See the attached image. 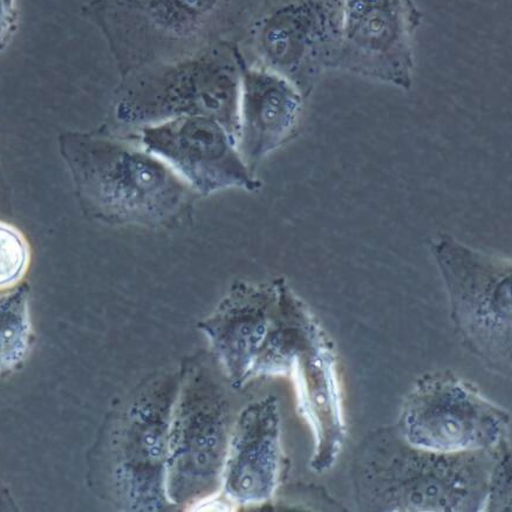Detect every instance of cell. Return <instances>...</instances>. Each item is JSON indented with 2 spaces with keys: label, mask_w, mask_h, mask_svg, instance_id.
<instances>
[{
  "label": "cell",
  "mask_w": 512,
  "mask_h": 512,
  "mask_svg": "<svg viewBox=\"0 0 512 512\" xmlns=\"http://www.w3.org/2000/svg\"><path fill=\"white\" fill-rule=\"evenodd\" d=\"M30 248L22 232L0 222V290L20 282L29 268Z\"/></svg>",
  "instance_id": "cell-17"
},
{
  "label": "cell",
  "mask_w": 512,
  "mask_h": 512,
  "mask_svg": "<svg viewBox=\"0 0 512 512\" xmlns=\"http://www.w3.org/2000/svg\"><path fill=\"white\" fill-rule=\"evenodd\" d=\"M18 29L16 0H0V52L9 46Z\"/></svg>",
  "instance_id": "cell-18"
},
{
  "label": "cell",
  "mask_w": 512,
  "mask_h": 512,
  "mask_svg": "<svg viewBox=\"0 0 512 512\" xmlns=\"http://www.w3.org/2000/svg\"><path fill=\"white\" fill-rule=\"evenodd\" d=\"M508 450L434 453L409 445L397 429H380L357 452V498L367 510L484 511L496 464Z\"/></svg>",
  "instance_id": "cell-1"
},
{
  "label": "cell",
  "mask_w": 512,
  "mask_h": 512,
  "mask_svg": "<svg viewBox=\"0 0 512 512\" xmlns=\"http://www.w3.org/2000/svg\"><path fill=\"white\" fill-rule=\"evenodd\" d=\"M290 373L295 378L300 413L309 423L316 441L312 468L323 473L337 462L346 426L337 358L322 330L297 354Z\"/></svg>",
  "instance_id": "cell-14"
},
{
  "label": "cell",
  "mask_w": 512,
  "mask_h": 512,
  "mask_svg": "<svg viewBox=\"0 0 512 512\" xmlns=\"http://www.w3.org/2000/svg\"><path fill=\"white\" fill-rule=\"evenodd\" d=\"M31 324L24 289L0 298V372L16 366L29 347Z\"/></svg>",
  "instance_id": "cell-16"
},
{
  "label": "cell",
  "mask_w": 512,
  "mask_h": 512,
  "mask_svg": "<svg viewBox=\"0 0 512 512\" xmlns=\"http://www.w3.org/2000/svg\"><path fill=\"white\" fill-rule=\"evenodd\" d=\"M332 8L330 0H263L237 46L256 54L249 63L282 74L306 94L332 58Z\"/></svg>",
  "instance_id": "cell-9"
},
{
  "label": "cell",
  "mask_w": 512,
  "mask_h": 512,
  "mask_svg": "<svg viewBox=\"0 0 512 512\" xmlns=\"http://www.w3.org/2000/svg\"><path fill=\"white\" fill-rule=\"evenodd\" d=\"M432 251L462 343L493 370L509 374L511 262L471 249L448 235L435 238Z\"/></svg>",
  "instance_id": "cell-6"
},
{
  "label": "cell",
  "mask_w": 512,
  "mask_h": 512,
  "mask_svg": "<svg viewBox=\"0 0 512 512\" xmlns=\"http://www.w3.org/2000/svg\"><path fill=\"white\" fill-rule=\"evenodd\" d=\"M235 50L241 79L237 147L254 173L266 155L296 132L303 93L282 74L249 63L237 45Z\"/></svg>",
  "instance_id": "cell-13"
},
{
  "label": "cell",
  "mask_w": 512,
  "mask_h": 512,
  "mask_svg": "<svg viewBox=\"0 0 512 512\" xmlns=\"http://www.w3.org/2000/svg\"><path fill=\"white\" fill-rule=\"evenodd\" d=\"M397 432L409 445L434 453L508 447L510 415L453 373L426 374L405 400Z\"/></svg>",
  "instance_id": "cell-8"
},
{
  "label": "cell",
  "mask_w": 512,
  "mask_h": 512,
  "mask_svg": "<svg viewBox=\"0 0 512 512\" xmlns=\"http://www.w3.org/2000/svg\"><path fill=\"white\" fill-rule=\"evenodd\" d=\"M138 131L140 145L166 161L199 195L262 186L244 162L235 136L216 119L184 115Z\"/></svg>",
  "instance_id": "cell-10"
},
{
  "label": "cell",
  "mask_w": 512,
  "mask_h": 512,
  "mask_svg": "<svg viewBox=\"0 0 512 512\" xmlns=\"http://www.w3.org/2000/svg\"><path fill=\"white\" fill-rule=\"evenodd\" d=\"M284 463L278 401L268 397L245 408L235 423L221 490L238 507L268 502L282 482Z\"/></svg>",
  "instance_id": "cell-12"
},
{
  "label": "cell",
  "mask_w": 512,
  "mask_h": 512,
  "mask_svg": "<svg viewBox=\"0 0 512 512\" xmlns=\"http://www.w3.org/2000/svg\"><path fill=\"white\" fill-rule=\"evenodd\" d=\"M71 150L81 190L106 217L170 228L191 215L199 194L139 141L75 136Z\"/></svg>",
  "instance_id": "cell-4"
},
{
  "label": "cell",
  "mask_w": 512,
  "mask_h": 512,
  "mask_svg": "<svg viewBox=\"0 0 512 512\" xmlns=\"http://www.w3.org/2000/svg\"><path fill=\"white\" fill-rule=\"evenodd\" d=\"M179 381L154 382L129 411L121 445L119 480L129 507H166L168 436Z\"/></svg>",
  "instance_id": "cell-11"
},
{
  "label": "cell",
  "mask_w": 512,
  "mask_h": 512,
  "mask_svg": "<svg viewBox=\"0 0 512 512\" xmlns=\"http://www.w3.org/2000/svg\"><path fill=\"white\" fill-rule=\"evenodd\" d=\"M263 0H91L81 13L125 74L221 45H238Z\"/></svg>",
  "instance_id": "cell-2"
},
{
  "label": "cell",
  "mask_w": 512,
  "mask_h": 512,
  "mask_svg": "<svg viewBox=\"0 0 512 512\" xmlns=\"http://www.w3.org/2000/svg\"><path fill=\"white\" fill-rule=\"evenodd\" d=\"M229 442L228 406L220 387L195 368L184 373L169 427L168 502L195 504L218 493Z\"/></svg>",
  "instance_id": "cell-7"
},
{
  "label": "cell",
  "mask_w": 512,
  "mask_h": 512,
  "mask_svg": "<svg viewBox=\"0 0 512 512\" xmlns=\"http://www.w3.org/2000/svg\"><path fill=\"white\" fill-rule=\"evenodd\" d=\"M407 10V0H347L348 66L408 85Z\"/></svg>",
  "instance_id": "cell-15"
},
{
  "label": "cell",
  "mask_w": 512,
  "mask_h": 512,
  "mask_svg": "<svg viewBox=\"0 0 512 512\" xmlns=\"http://www.w3.org/2000/svg\"><path fill=\"white\" fill-rule=\"evenodd\" d=\"M234 387L288 374L320 327L283 278L237 282L200 324Z\"/></svg>",
  "instance_id": "cell-3"
},
{
  "label": "cell",
  "mask_w": 512,
  "mask_h": 512,
  "mask_svg": "<svg viewBox=\"0 0 512 512\" xmlns=\"http://www.w3.org/2000/svg\"><path fill=\"white\" fill-rule=\"evenodd\" d=\"M235 47L216 46L126 75L116 116L136 128L184 115L209 116L237 140L241 79Z\"/></svg>",
  "instance_id": "cell-5"
}]
</instances>
